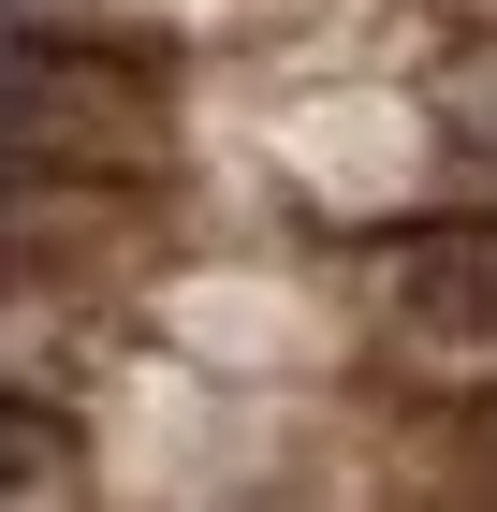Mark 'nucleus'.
Segmentation results:
<instances>
[{
	"mask_svg": "<svg viewBox=\"0 0 497 512\" xmlns=\"http://www.w3.org/2000/svg\"><path fill=\"white\" fill-rule=\"evenodd\" d=\"M132 337H161L176 366H205V381H337L351 366V322L307 293V278L278 264H176L132 293Z\"/></svg>",
	"mask_w": 497,
	"mask_h": 512,
	"instance_id": "nucleus-4",
	"label": "nucleus"
},
{
	"mask_svg": "<svg viewBox=\"0 0 497 512\" xmlns=\"http://www.w3.org/2000/svg\"><path fill=\"white\" fill-rule=\"evenodd\" d=\"M264 176L322 235H381V220H439V205H497V161L439 132V103L395 74H337L264 118Z\"/></svg>",
	"mask_w": 497,
	"mask_h": 512,
	"instance_id": "nucleus-2",
	"label": "nucleus"
},
{
	"mask_svg": "<svg viewBox=\"0 0 497 512\" xmlns=\"http://www.w3.org/2000/svg\"><path fill=\"white\" fill-rule=\"evenodd\" d=\"M410 88L439 103V132H454V147H483V161H497V30H439Z\"/></svg>",
	"mask_w": 497,
	"mask_h": 512,
	"instance_id": "nucleus-7",
	"label": "nucleus"
},
{
	"mask_svg": "<svg viewBox=\"0 0 497 512\" xmlns=\"http://www.w3.org/2000/svg\"><path fill=\"white\" fill-rule=\"evenodd\" d=\"M176 235H191V191H147V176H0V278H44L74 308L132 322Z\"/></svg>",
	"mask_w": 497,
	"mask_h": 512,
	"instance_id": "nucleus-3",
	"label": "nucleus"
},
{
	"mask_svg": "<svg viewBox=\"0 0 497 512\" xmlns=\"http://www.w3.org/2000/svg\"><path fill=\"white\" fill-rule=\"evenodd\" d=\"M0 498H103V425L74 395H0Z\"/></svg>",
	"mask_w": 497,
	"mask_h": 512,
	"instance_id": "nucleus-6",
	"label": "nucleus"
},
{
	"mask_svg": "<svg viewBox=\"0 0 497 512\" xmlns=\"http://www.w3.org/2000/svg\"><path fill=\"white\" fill-rule=\"evenodd\" d=\"M366 308L395 352L483 366L497 352V205H439V220H381L366 235Z\"/></svg>",
	"mask_w": 497,
	"mask_h": 512,
	"instance_id": "nucleus-5",
	"label": "nucleus"
},
{
	"mask_svg": "<svg viewBox=\"0 0 497 512\" xmlns=\"http://www.w3.org/2000/svg\"><path fill=\"white\" fill-rule=\"evenodd\" d=\"M176 88H191V59L30 15L0 44V176H147V191H191Z\"/></svg>",
	"mask_w": 497,
	"mask_h": 512,
	"instance_id": "nucleus-1",
	"label": "nucleus"
}]
</instances>
